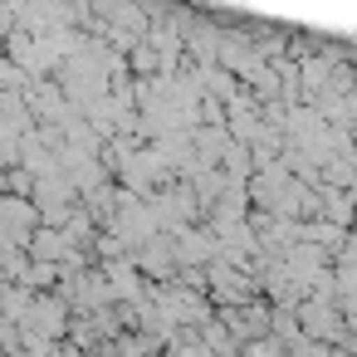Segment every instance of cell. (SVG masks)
<instances>
[{"instance_id":"cell-1","label":"cell","mask_w":357,"mask_h":357,"mask_svg":"<svg viewBox=\"0 0 357 357\" xmlns=\"http://www.w3.org/2000/svg\"><path fill=\"white\" fill-rule=\"evenodd\" d=\"M69 313H74V303H69L64 294L40 289V294L30 298V308H25V318H20V323H25V333H50V337H59V333L74 323Z\"/></svg>"},{"instance_id":"cell-2","label":"cell","mask_w":357,"mask_h":357,"mask_svg":"<svg viewBox=\"0 0 357 357\" xmlns=\"http://www.w3.org/2000/svg\"><path fill=\"white\" fill-rule=\"evenodd\" d=\"M342 318H347V313H337V308H333V298L308 294V298L298 303V323H303V333H313L318 342H357V337L342 328Z\"/></svg>"},{"instance_id":"cell-3","label":"cell","mask_w":357,"mask_h":357,"mask_svg":"<svg viewBox=\"0 0 357 357\" xmlns=\"http://www.w3.org/2000/svg\"><path fill=\"white\" fill-rule=\"evenodd\" d=\"M132 259H137V269H142V274H157V284H172V274L181 269L176 240H167V235H152L142 250H132Z\"/></svg>"},{"instance_id":"cell-4","label":"cell","mask_w":357,"mask_h":357,"mask_svg":"<svg viewBox=\"0 0 357 357\" xmlns=\"http://www.w3.org/2000/svg\"><path fill=\"white\" fill-rule=\"evenodd\" d=\"M0 215H6V225H20V230H40V201H25L20 191L15 196H6V201H0Z\"/></svg>"},{"instance_id":"cell-5","label":"cell","mask_w":357,"mask_h":357,"mask_svg":"<svg viewBox=\"0 0 357 357\" xmlns=\"http://www.w3.org/2000/svg\"><path fill=\"white\" fill-rule=\"evenodd\" d=\"M103 274H108V284H113V298H118V303H137V298H142V289H137L142 279H137L128 264L108 259V264H103Z\"/></svg>"},{"instance_id":"cell-6","label":"cell","mask_w":357,"mask_h":357,"mask_svg":"<svg viewBox=\"0 0 357 357\" xmlns=\"http://www.w3.org/2000/svg\"><path fill=\"white\" fill-rule=\"evenodd\" d=\"M15 54H20V59H25V64H30L35 74H45V69H54V45H50V40H35L30 50H15Z\"/></svg>"},{"instance_id":"cell-7","label":"cell","mask_w":357,"mask_h":357,"mask_svg":"<svg viewBox=\"0 0 357 357\" xmlns=\"http://www.w3.org/2000/svg\"><path fill=\"white\" fill-rule=\"evenodd\" d=\"M152 50H157V45H152ZM152 50H137V54H132V64H137V69H157V64H162V59H157V54H152Z\"/></svg>"}]
</instances>
